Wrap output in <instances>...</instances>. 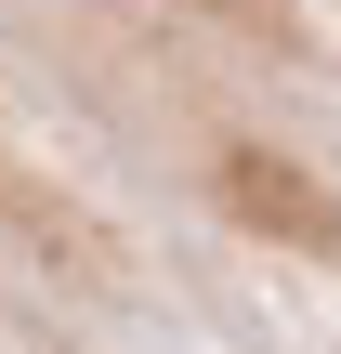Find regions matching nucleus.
I'll list each match as a JSON object with an SVG mask.
<instances>
[{"label":"nucleus","instance_id":"obj_1","mask_svg":"<svg viewBox=\"0 0 341 354\" xmlns=\"http://www.w3.org/2000/svg\"><path fill=\"white\" fill-rule=\"evenodd\" d=\"M223 184H237L250 223H276V236H302V250H341V210L289 171V158H223Z\"/></svg>","mask_w":341,"mask_h":354}]
</instances>
